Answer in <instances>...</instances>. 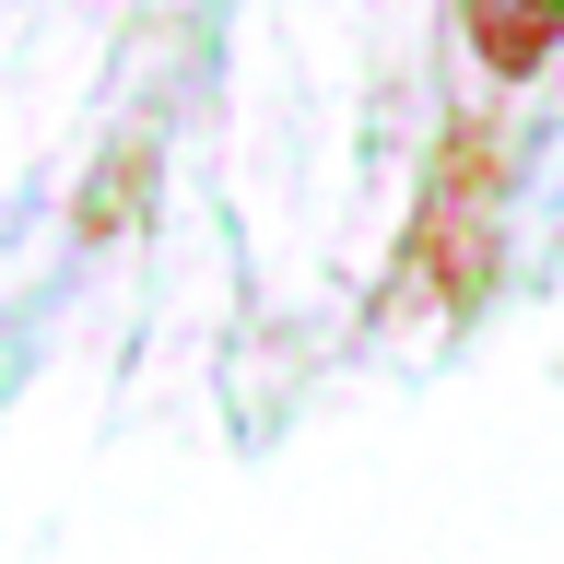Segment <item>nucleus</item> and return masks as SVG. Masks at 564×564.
I'll return each mask as SVG.
<instances>
[{
	"instance_id": "nucleus-2",
	"label": "nucleus",
	"mask_w": 564,
	"mask_h": 564,
	"mask_svg": "<svg viewBox=\"0 0 564 564\" xmlns=\"http://www.w3.org/2000/svg\"><path fill=\"white\" fill-rule=\"evenodd\" d=\"M458 47L494 83H541L553 47H564V0H458Z\"/></svg>"
},
{
	"instance_id": "nucleus-1",
	"label": "nucleus",
	"mask_w": 564,
	"mask_h": 564,
	"mask_svg": "<svg viewBox=\"0 0 564 564\" xmlns=\"http://www.w3.org/2000/svg\"><path fill=\"white\" fill-rule=\"evenodd\" d=\"M494 259H506V153H494L482 118H447L435 153H423V188H412L400 282L435 294L447 317H470V306L494 294Z\"/></svg>"
}]
</instances>
